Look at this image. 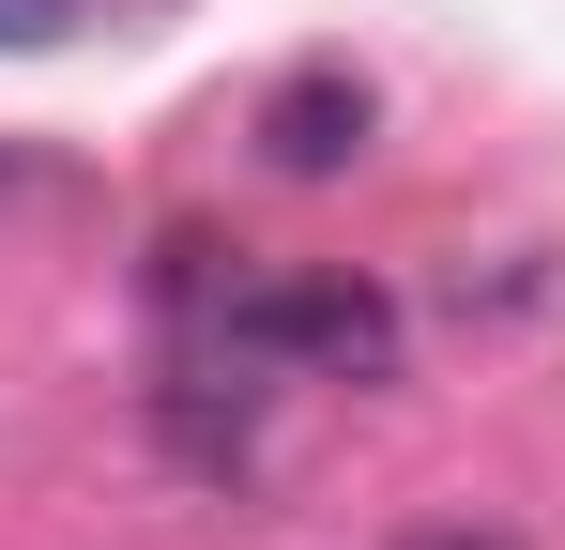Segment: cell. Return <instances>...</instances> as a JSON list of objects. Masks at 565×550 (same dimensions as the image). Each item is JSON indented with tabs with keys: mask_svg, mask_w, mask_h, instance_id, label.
<instances>
[{
	"mask_svg": "<svg viewBox=\"0 0 565 550\" xmlns=\"http://www.w3.org/2000/svg\"><path fill=\"white\" fill-rule=\"evenodd\" d=\"M260 154H276L290 183H321V169H352L367 154V77H337V62H306V77L260 107Z\"/></svg>",
	"mask_w": 565,
	"mask_h": 550,
	"instance_id": "cell-2",
	"label": "cell"
},
{
	"mask_svg": "<svg viewBox=\"0 0 565 550\" xmlns=\"http://www.w3.org/2000/svg\"><path fill=\"white\" fill-rule=\"evenodd\" d=\"M77 31V0H0V46H62Z\"/></svg>",
	"mask_w": 565,
	"mask_h": 550,
	"instance_id": "cell-3",
	"label": "cell"
},
{
	"mask_svg": "<svg viewBox=\"0 0 565 550\" xmlns=\"http://www.w3.org/2000/svg\"><path fill=\"white\" fill-rule=\"evenodd\" d=\"M230 352L260 367H397V306L352 290V275H276V290H230Z\"/></svg>",
	"mask_w": 565,
	"mask_h": 550,
	"instance_id": "cell-1",
	"label": "cell"
},
{
	"mask_svg": "<svg viewBox=\"0 0 565 550\" xmlns=\"http://www.w3.org/2000/svg\"><path fill=\"white\" fill-rule=\"evenodd\" d=\"M428 550H504V536H428Z\"/></svg>",
	"mask_w": 565,
	"mask_h": 550,
	"instance_id": "cell-4",
	"label": "cell"
}]
</instances>
